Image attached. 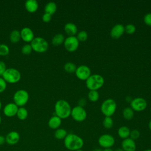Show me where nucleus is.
Returning <instances> with one entry per match:
<instances>
[{
	"instance_id": "a211bd4d",
	"label": "nucleus",
	"mask_w": 151,
	"mask_h": 151,
	"mask_svg": "<svg viewBox=\"0 0 151 151\" xmlns=\"http://www.w3.org/2000/svg\"><path fill=\"white\" fill-rule=\"evenodd\" d=\"M62 119H61L60 117L57 116L56 115L52 116L51 117L48 122V127L54 130H57L60 127V126L61 124Z\"/></svg>"
},
{
	"instance_id": "6ab92c4d",
	"label": "nucleus",
	"mask_w": 151,
	"mask_h": 151,
	"mask_svg": "<svg viewBox=\"0 0 151 151\" xmlns=\"http://www.w3.org/2000/svg\"><path fill=\"white\" fill-rule=\"evenodd\" d=\"M38 6V3L36 0H27L25 2V8L26 10L31 13L37 11Z\"/></svg>"
},
{
	"instance_id": "aec40b11",
	"label": "nucleus",
	"mask_w": 151,
	"mask_h": 151,
	"mask_svg": "<svg viewBox=\"0 0 151 151\" xmlns=\"http://www.w3.org/2000/svg\"><path fill=\"white\" fill-rule=\"evenodd\" d=\"M64 31L69 36H74L77 33V27L73 22H68L64 25Z\"/></svg>"
},
{
	"instance_id": "09e8293b",
	"label": "nucleus",
	"mask_w": 151,
	"mask_h": 151,
	"mask_svg": "<svg viewBox=\"0 0 151 151\" xmlns=\"http://www.w3.org/2000/svg\"><path fill=\"white\" fill-rule=\"evenodd\" d=\"M1 122H2V118H1V116H0V125H1Z\"/></svg>"
},
{
	"instance_id": "e433bc0d",
	"label": "nucleus",
	"mask_w": 151,
	"mask_h": 151,
	"mask_svg": "<svg viewBox=\"0 0 151 151\" xmlns=\"http://www.w3.org/2000/svg\"><path fill=\"white\" fill-rule=\"evenodd\" d=\"M143 21L147 25L151 27V13L146 14L143 18Z\"/></svg>"
},
{
	"instance_id": "de8ad7c7",
	"label": "nucleus",
	"mask_w": 151,
	"mask_h": 151,
	"mask_svg": "<svg viewBox=\"0 0 151 151\" xmlns=\"http://www.w3.org/2000/svg\"><path fill=\"white\" fill-rule=\"evenodd\" d=\"M144 151H151V149H147L145 150Z\"/></svg>"
},
{
	"instance_id": "c9c22d12",
	"label": "nucleus",
	"mask_w": 151,
	"mask_h": 151,
	"mask_svg": "<svg viewBox=\"0 0 151 151\" xmlns=\"http://www.w3.org/2000/svg\"><path fill=\"white\" fill-rule=\"evenodd\" d=\"M6 88V82L4 80V79L0 77V93L4 92Z\"/></svg>"
},
{
	"instance_id": "49530a36",
	"label": "nucleus",
	"mask_w": 151,
	"mask_h": 151,
	"mask_svg": "<svg viewBox=\"0 0 151 151\" xmlns=\"http://www.w3.org/2000/svg\"><path fill=\"white\" fill-rule=\"evenodd\" d=\"M1 108H2V103H1V101L0 100V110H1Z\"/></svg>"
},
{
	"instance_id": "7ed1b4c3",
	"label": "nucleus",
	"mask_w": 151,
	"mask_h": 151,
	"mask_svg": "<svg viewBox=\"0 0 151 151\" xmlns=\"http://www.w3.org/2000/svg\"><path fill=\"white\" fill-rule=\"evenodd\" d=\"M104 80L100 74H92L86 80V87L90 91L96 90L100 88L104 84Z\"/></svg>"
},
{
	"instance_id": "dca6fc26",
	"label": "nucleus",
	"mask_w": 151,
	"mask_h": 151,
	"mask_svg": "<svg viewBox=\"0 0 151 151\" xmlns=\"http://www.w3.org/2000/svg\"><path fill=\"white\" fill-rule=\"evenodd\" d=\"M124 32V27L120 24H118L113 27L110 31V36L113 39L119 38Z\"/></svg>"
},
{
	"instance_id": "c85d7f7f",
	"label": "nucleus",
	"mask_w": 151,
	"mask_h": 151,
	"mask_svg": "<svg viewBox=\"0 0 151 151\" xmlns=\"http://www.w3.org/2000/svg\"><path fill=\"white\" fill-rule=\"evenodd\" d=\"M88 98L90 101L92 102L97 101L99 99V92L96 90H91L89 91L88 93Z\"/></svg>"
},
{
	"instance_id": "ea45409f",
	"label": "nucleus",
	"mask_w": 151,
	"mask_h": 151,
	"mask_svg": "<svg viewBox=\"0 0 151 151\" xmlns=\"http://www.w3.org/2000/svg\"><path fill=\"white\" fill-rule=\"evenodd\" d=\"M78 106L83 107L86 105V99H84V98H81V99H80L78 101Z\"/></svg>"
},
{
	"instance_id": "f3484780",
	"label": "nucleus",
	"mask_w": 151,
	"mask_h": 151,
	"mask_svg": "<svg viewBox=\"0 0 151 151\" xmlns=\"http://www.w3.org/2000/svg\"><path fill=\"white\" fill-rule=\"evenodd\" d=\"M122 149L124 151H136V145L134 140L130 137L123 139L122 142Z\"/></svg>"
},
{
	"instance_id": "2eb2a0df",
	"label": "nucleus",
	"mask_w": 151,
	"mask_h": 151,
	"mask_svg": "<svg viewBox=\"0 0 151 151\" xmlns=\"http://www.w3.org/2000/svg\"><path fill=\"white\" fill-rule=\"evenodd\" d=\"M20 135L16 131L9 132L5 136L6 143L9 145H15L19 141Z\"/></svg>"
},
{
	"instance_id": "f704fd0d",
	"label": "nucleus",
	"mask_w": 151,
	"mask_h": 151,
	"mask_svg": "<svg viewBox=\"0 0 151 151\" xmlns=\"http://www.w3.org/2000/svg\"><path fill=\"white\" fill-rule=\"evenodd\" d=\"M140 137V132L137 129H133L130 131L129 137L133 140L137 139Z\"/></svg>"
},
{
	"instance_id": "58836bf2",
	"label": "nucleus",
	"mask_w": 151,
	"mask_h": 151,
	"mask_svg": "<svg viewBox=\"0 0 151 151\" xmlns=\"http://www.w3.org/2000/svg\"><path fill=\"white\" fill-rule=\"evenodd\" d=\"M51 16L52 15H51L47 13H44L42 16V19L45 22H48L51 19Z\"/></svg>"
},
{
	"instance_id": "cd10ccee",
	"label": "nucleus",
	"mask_w": 151,
	"mask_h": 151,
	"mask_svg": "<svg viewBox=\"0 0 151 151\" xmlns=\"http://www.w3.org/2000/svg\"><path fill=\"white\" fill-rule=\"evenodd\" d=\"M64 68L66 72L68 73H73L76 72L77 67L74 63L71 62H68L65 64L64 66Z\"/></svg>"
},
{
	"instance_id": "c03bdc74",
	"label": "nucleus",
	"mask_w": 151,
	"mask_h": 151,
	"mask_svg": "<svg viewBox=\"0 0 151 151\" xmlns=\"http://www.w3.org/2000/svg\"><path fill=\"white\" fill-rule=\"evenodd\" d=\"M92 151H102V150L100 148H96L94 150H93Z\"/></svg>"
},
{
	"instance_id": "37998d69",
	"label": "nucleus",
	"mask_w": 151,
	"mask_h": 151,
	"mask_svg": "<svg viewBox=\"0 0 151 151\" xmlns=\"http://www.w3.org/2000/svg\"><path fill=\"white\" fill-rule=\"evenodd\" d=\"M114 151H124L122 149V147L121 148H120V147H119V148H117L115 150H114Z\"/></svg>"
},
{
	"instance_id": "4c0bfd02",
	"label": "nucleus",
	"mask_w": 151,
	"mask_h": 151,
	"mask_svg": "<svg viewBox=\"0 0 151 151\" xmlns=\"http://www.w3.org/2000/svg\"><path fill=\"white\" fill-rule=\"evenodd\" d=\"M6 70V67L5 63L2 61H0V76H2V74Z\"/></svg>"
},
{
	"instance_id": "f8f14e48",
	"label": "nucleus",
	"mask_w": 151,
	"mask_h": 151,
	"mask_svg": "<svg viewBox=\"0 0 151 151\" xmlns=\"http://www.w3.org/2000/svg\"><path fill=\"white\" fill-rule=\"evenodd\" d=\"M76 77L81 80H86L91 76V71L90 68L85 65L78 66L76 70Z\"/></svg>"
},
{
	"instance_id": "7c9ffc66",
	"label": "nucleus",
	"mask_w": 151,
	"mask_h": 151,
	"mask_svg": "<svg viewBox=\"0 0 151 151\" xmlns=\"http://www.w3.org/2000/svg\"><path fill=\"white\" fill-rule=\"evenodd\" d=\"M9 53V48L5 44H0V55L6 56Z\"/></svg>"
},
{
	"instance_id": "393cba45",
	"label": "nucleus",
	"mask_w": 151,
	"mask_h": 151,
	"mask_svg": "<svg viewBox=\"0 0 151 151\" xmlns=\"http://www.w3.org/2000/svg\"><path fill=\"white\" fill-rule=\"evenodd\" d=\"M28 115V110L24 107H20L18 108L16 116L18 118V119L21 120H25Z\"/></svg>"
},
{
	"instance_id": "6e6552de",
	"label": "nucleus",
	"mask_w": 151,
	"mask_h": 151,
	"mask_svg": "<svg viewBox=\"0 0 151 151\" xmlns=\"http://www.w3.org/2000/svg\"><path fill=\"white\" fill-rule=\"evenodd\" d=\"M98 143L99 146L103 149L111 148L115 143V139L110 134H103L99 137Z\"/></svg>"
},
{
	"instance_id": "39448f33",
	"label": "nucleus",
	"mask_w": 151,
	"mask_h": 151,
	"mask_svg": "<svg viewBox=\"0 0 151 151\" xmlns=\"http://www.w3.org/2000/svg\"><path fill=\"white\" fill-rule=\"evenodd\" d=\"M117 104L116 101L112 99L105 100L101 105V111L105 117H111L116 110Z\"/></svg>"
},
{
	"instance_id": "b1692460",
	"label": "nucleus",
	"mask_w": 151,
	"mask_h": 151,
	"mask_svg": "<svg viewBox=\"0 0 151 151\" xmlns=\"http://www.w3.org/2000/svg\"><path fill=\"white\" fill-rule=\"evenodd\" d=\"M9 40L12 43H17L21 40L20 31L17 29H14L9 34Z\"/></svg>"
},
{
	"instance_id": "4468645a",
	"label": "nucleus",
	"mask_w": 151,
	"mask_h": 151,
	"mask_svg": "<svg viewBox=\"0 0 151 151\" xmlns=\"http://www.w3.org/2000/svg\"><path fill=\"white\" fill-rule=\"evenodd\" d=\"M18 108L14 103H9L4 107L3 113L6 117H11L17 114Z\"/></svg>"
},
{
	"instance_id": "0eeeda50",
	"label": "nucleus",
	"mask_w": 151,
	"mask_h": 151,
	"mask_svg": "<svg viewBox=\"0 0 151 151\" xmlns=\"http://www.w3.org/2000/svg\"><path fill=\"white\" fill-rule=\"evenodd\" d=\"M29 100V94L25 90H17L13 96L14 103L19 107L25 106Z\"/></svg>"
},
{
	"instance_id": "a878e982",
	"label": "nucleus",
	"mask_w": 151,
	"mask_h": 151,
	"mask_svg": "<svg viewBox=\"0 0 151 151\" xmlns=\"http://www.w3.org/2000/svg\"><path fill=\"white\" fill-rule=\"evenodd\" d=\"M123 116L126 120H130L133 118L134 111L131 107H127L123 110Z\"/></svg>"
},
{
	"instance_id": "473e14b6",
	"label": "nucleus",
	"mask_w": 151,
	"mask_h": 151,
	"mask_svg": "<svg viewBox=\"0 0 151 151\" xmlns=\"http://www.w3.org/2000/svg\"><path fill=\"white\" fill-rule=\"evenodd\" d=\"M32 48L30 44H26L24 45L21 48V52L22 54L25 55H28L31 53Z\"/></svg>"
},
{
	"instance_id": "1a4fd4ad",
	"label": "nucleus",
	"mask_w": 151,
	"mask_h": 151,
	"mask_svg": "<svg viewBox=\"0 0 151 151\" xmlns=\"http://www.w3.org/2000/svg\"><path fill=\"white\" fill-rule=\"evenodd\" d=\"M70 116L75 121L81 122L86 119L87 113L83 107L77 106L71 109Z\"/></svg>"
},
{
	"instance_id": "72a5a7b5",
	"label": "nucleus",
	"mask_w": 151,
	"mask_h": 151,
	"mask_svg": "<svg viewBox=\"0 0 151 151\" xmlns=\"http://www.w3.org/2000/svg\"><path fill=\"white\" fill-rule=\"evenodd\" d=\"M136 31V27L132 24L126 25L124 27V32L128 34H133Z\"/></svg>"
},
{
	"instance_id": "8fccbe9b",
	"label": "nucleus",
	"mask_w": 151,
	"mask_h": 151,
	"mask_svg": "<svg viewBox=\"0 0 151 151\" xmlns=\"http://www.w3.org/2000/svg\"><path fill=\"white\" fill-rule=\"evenodd\" d=\"M76 151H83L82 149H79V150H76Z\"/></svg>"
},
{
	"instance_id": "f257e3e1",
	"label": "nucleus",
	"mask_w": 151,
	"mask_h": 151,
	"mask_svg": "<svg viewBox=\"0 0 151 151\" xmlns=\"http://www.w3.org/2000/svg\"><path fill=\"white\" fill-rule=\"evenodd\" d=\"M65 148L70 151H76L81 149L84 146V140L79 136L74 133H68L64 139Z\"/></svg>"
},
{
	"instance_id": "a18cd8bd",
	"label": "nucleus",
	"mask_w": 151,
	"mask_h": 151,
	"mask_svg": "<svg viewBox=\"0 0 151 151\" xmlns=\"http://www.w3.org/2000/svg\"><path fill=\"white\" fill-rule=\"evenodd\" d=\"M149 130L151 131V120H150V122H149Z\"/></svg>"
},
{
	"instance_id": "423d86ee",
	"label": "nucleus",
	"mask_w": 151,
	"mask_h": 151,
	"mask_svg": "<svg viewBox=\"0 0 151 151\" xmlns=\"http://www.w3.org/2000/svg\"><path fill=\"white\" fill-rule=\"evenodd\" d=\"M30 44L32 50L38 53L45 52L48 48V43L47 41L41 37H34Z\"/></svg>"
},
{
	"instance_id": "5701e85b",
	"label": "nucleus",
	"mask_w": 151,
	"mask_h": 151,
	"mask_svg": "<svg viewBox=\"0 0 151 151\" xmlns=\"http://www.w3.org/2000/svg\"><path fill=\"white\" fill-rule=\"evenodd\" d=\"M65 40V37L63 34L61 33H58L55 34L52 38L51 42L55 46H58L63 43H64Z\"/></svg>"
},
{
	"instance_id": "bb28decb",
	"label": "nucleus",
	"mask_w": 151,
	"mask_h": 151,
	"mask_svg": "<svg viewBox=\"0 0 151 151\" xmlns=\"http://www.w3.org/2000/svg\"><path fill=\"white\" fill-rule=\"evenodd\" d=\"M67 132L64 129L58 128L54 132V137L58 140L64 139L67 135Z\"/></svg>"
},
{
	"instance_id": "412c9836",
	"label": "nucleus",
	"mask_w": 151,
	"mask_h": 151,
	"mask_svg": "<svg viewBox=\"0 0 151 151\" xmlns=\"http://www.w3.org/2000/svg\"><path fill=\"white\" fill-rule=\"evenodd\" d=\"M130 129L125 126H121L117 130V134L120 138L123 139L129 138L130 136Z\"/></svg>"
},
{
	"instance_id": "79ce46f5",
	"label": "nucleus",
	"mask_w": 151,
	"mask_h": 151,
	"mask_svg": "<svg viewBox=\"0 0 151 151\" xmlns=\"http://www.w3.org/2000/svg\"><path fill=\"white\" fill-rule=\"evenodd\" d=\"M102 151H114L111 148H107V149H104L102 150Z\"/></svg>"
},
{
	"instance_id": "20e7f679",
	"label": "nucleus",
	"mask_w": 151,
	"mask_h": 151,
	"mask_svg": "<svg viewBox=\"0 0 151 151\" xmlns=\"http://www.w3.org/2000/svg\"><path fill=\"white\" fill-rule=\"evenodd\" d=\"M4 80L8 83L14 84L18 83L21 77L20 72L16 68H8L2 76Z\"/></svg>"
},
{
	"instance_id": "9b49d317",
	"label": "nucleus",
	"mask_w": 151,
	"mask_h": 151,
	"mask_svg": "<svg viewBox=\"0 0 151 151\" xmlns=\"http://www.w3.org/2000/svg\"><path fill=\"white\" fill-rule=\"evenodd\" d=\"M147 107V102L142 97H136L130 101V107L136 111H142Z\"/></svg>"
},
{
	"instance_id": "4be33fe9",
	"label": "nucleus",
	"mask_w": 151,
	"mask_h": 151,
	"mask_svg": "<svg viewBox=\"0 0 151 151\" xmlns=\"http://www.w3.org/2000/svg\"><path fill=\"white\" fill-rule=\"evenodd\" d=\"M57 8V5L54 2H49L45 5L44 7V11L45 13L52 15L56 12Z\"/></svg>"
},
{
	"instance_id": "2f4dec72",
	"label": "nucleus",
	"mask_w": 151,
	"mask_h": 151,
	"mask_svg": "<svg viewBox=\"0 0 151 151\" xmlns=\"http://www.w3.org/2000/svg\"><path fill=\"white\" fill-rule=\"evenodd\" d=\"M77 38L79 41L84 42L87 40L88 38V34L86 31H81L78 32L77 35Z\"/></svg>"
},
{
	"instance_id": "9d476101",
	"label": "nucleus",
	"mask_w": 151,
	"mask_h": 151,
	"mask_svg": "<svg viewBox=\"0 0 151 151\" xmlns=\"http://www.w3.org/2000/svg\"><path fill=\"white\" fill-rule=\"evenodd\" d=\"M64 45L68 52H74L77 50L79 46V41L75 36H68L65 38Z\"/></svg>"
},
{
	"instance_id": "a19ab883",
	"label": "nucleus",
	"mask_w": 151,
	"mask_h": 151,
	"mask_svg": "<svg viewBox=\"0 0 151 151\" xmlns=\"http://www.w3.org/2000/svg\"><path fill=\"white\" fill-rule=\"evenodd\" d=\"M5 142V137L2 135H0V146L3 145Z\"/></svg>"
},
{
	"instance_id": "ddd939ff",
	"label": "nucleus",
	"mask_w": 151,
	"mask_h": 151,
	"mask_svg": "<svg viewBox=\"0 0 151 151\" xmlns=\"http://www.w3.org/2000/svg\"><path fill=\"white\" fill-rule=\"evenodd\" d=\"M21 39L26 42H31L34 38L33 31L29 27H24L20 31Z\"/></svg>"
},
{
	"instance_id": "c756f323",
	"label": "nucleus",
	"mask_w": 151,
	"mask_h": 151,
	"mask_svg": "<svg viewBox=\"0 0 151 151\" xmlns=\"http://www.w3.org/2000/svg\"><path fill=\"white\" fill-rule=\"evenodd\" d=\"M103 125L106 129H110L113 126V120L111 117H105L103 121Z\"/></svg>"
},
{
	"instance_id": "f03ea898",
	"label": "nucleus",
	"mask_w": 151,
	"mask_h": 151,
	"mask_svg": "<svg viewBox=\"0 0 151 151\" xmlns=\"http://www.w3.org/2000/svg\"><path fill=\"white\" fill-rule=\"evenodd\" d=\"M71 109L70 104L63 99L57 101L54 106L55 114L61 119L68 118L71 115Z\"/></svg>"
}]
</instances>
